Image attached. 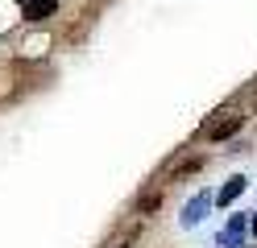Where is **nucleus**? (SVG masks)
I'll return each mask as SVG.
<instances>
[{
  "instance_id": "nucleus-1",
  "label": "nucleus",
  "mask_w": 257,
  "mask_h": 248,
  "mask_svg": "<svg viewBox=\"0 0 257 248\" xmlns=\"http://www.w3.org/2000/svg\"><path fill=\"white\" fill-rule=\"evenodd\" d=\"M17 5L25 13V21H46V17L58 13V0H17Z\"/></svg>"
},
{
  "instance_id": "nucleus-2",
  "label": "nucleus",
  "mask_w": 257,
  "mask_h": 248,
  "mask_svg": "<svg viewBox=\"0 0 257 248\" xmlns=\"http://www.w3.org/2000/svg\"><path fill=\"white\" fill-rule=\"evenodd\" d=\"M245 186H249V178H245V174H232V178L220 186V194H216V207H228V203H232V198H236L240 190H245Z\"/></svg>"
},
{
  "instance_id": "nucleus-3",
  "label": "nucleus",
  "mask_w": 257,
  "mask_h": 248,
  "mask_svg": "<svg viewBox=\"0 0 257 248\" xmlns=\"http://www.w3.org/2000/svg\"><path fill=\"white\" fill-rule=\"evenodd\" d=\"M207 207H212V194H199V198H191V207L183 211V223H187V227H191V223H199Z\"/></svg>"
},
{
  "instance_id": "nucleus-4",
  "label": "nucleus",
  "mask_w": 257,
  "mask_h": 248,
  "mask_svg": "<svg viewBox=\"0 0 257 248\" xmlns=\"http://www.w3.org/2000/svg\"><path fill=\"white\" fill-rule=\"evenodd\" d=\"M245 227H249V215H232V223H228V231L220 236V244H240Z\"/></svg>"
},
{
  "instance_id": "nucleus-5",
  "label": "nucleus",
  "mask_w": 257,
  "mask_h": 248,
  "mask_svg": "<svg viewBox=\"0 0 257 248\" xmlns=\"http://www.w3.org/2000/svg\"><path fill=\"white\" fill-rule=\"evenodd\" d=\"M236 128H240V116H228V120H220V124L207 128V137H212V141H228Z\"/></svg>"
},
{
  "instance_id": "nucleus-6",
  "label": "nucleus",
  "mask_w": 257,
  "mask_h": 248,
  "mask_svg": "<svg viewBox=\"0 0 257 248\" xmlns=\"http://www.w3.org/2000/svg\"><path fill=\"white\" fill-rule=\"evenodd\" d=\"M158 203H162V198L150 194V198H141V207H137V211H141V215H150V211H158Z\"/></svg>"
},
{
  "instance_id": "nucleus-7",
  "label": "nucleus",
  "mask_w": 257,
  "mask_h": 248,
  "mask_svg": "<svg viewBox=\"0 0 257 248\" xmlns=\"http://www.w3.org/2000/svg\"><path fill=\"white\" fill-rule=\"evenodd\" d=\"M249 227H253V236H257V215H249Z\"/></svg>"
}]
</instances>
